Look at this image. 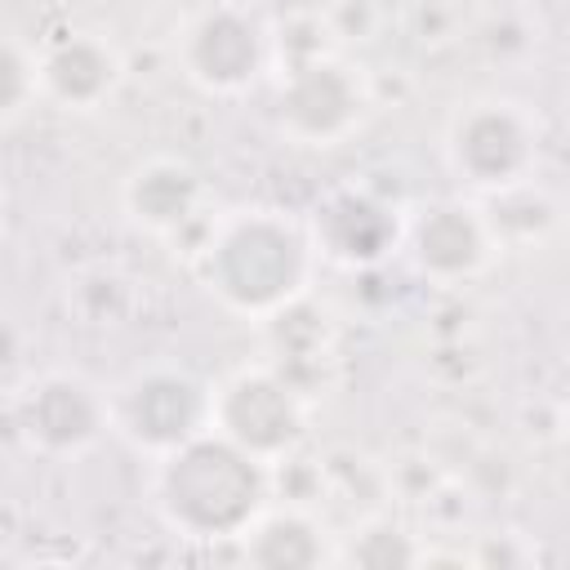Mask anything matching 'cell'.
Returning <instances> with one entry per match:
<instances>
[{"label": "cell", "mask_w": 570, "mask_h": 570, "mask_svg": "<svg viewBox=\"0 0 570 570\" xmlns=\"http://www.w3.org/2000/svg\"><path fill=\"white\" fill-rule=\"evenodd\" d=\"M191 263L218 307L263 325L307 294L316 249L307 227L281 209H232L209 218Z\"/></svg>", "instance_id": "6da1fadb"}, {"label": "cell", "mask_w": 570, "mask_h": 570, "mask_svg": "<svg viewBox=\"0 0 570 570\" xmlns=\"http://www.w3.org/2000/svg\"><path fill=\"white\" fill-rule=\"evenodd\" d=\"M272 468L218 432H196L156 459L151 508L178 539L218 543L240 539L245 525L272 503Z\"/></svg>", "instance_id": "7a4b0ae2"}, {"label": "cell", "mask_w": 570, "mask_h": 570, "mask_svg": "<svg viewBox=\"0 0 570 570\" xmlns=\"http://www.w3.org/2000/svg\"><path fill=\"white\" fill-rule=\"evenodd\" d=\"M539 138H543L539 116L525 102L485 94L454 107V116L445 120L441 151H445V169L472 196H490L499 187L534 178Z\"/></svg>", "instance_id": "3957f363"}, {"label": "cell", "mask_w": 570, "mask_h": 570, "mask_svg": "<svg viewBox=\"0 0 570 570\" xmlns=\"http://www.w3.org/2000/svg\"><path fill=\"white\" fill-rule=\"evenodd\" d=\"M209 432L227 436L258 463L281 468L307 441V401L276 365H240L209 387Z\"/></svg>", "instance_id": "277c9868"}, {"label": "cell", "mask_w": 570, "mask_h": 570, "mask_svg": "<svg viewBox=\"0 0 570 570\" xmlns=\"http://www.w3.org/2000/svg\"><path fill=\"white\" fill-rule=\"evenodd\" d=\"M107 419L129 450L160 459L209 428V383L169 361L138 365L107 392Z\"/></svg>", "instance_id": "5b68a950"}, {"label": "cell", "mask_w": 570, "mask_h": 570, "mask_svg": "<svg viewBox=\"0 0 570 570\" xmlns=\"http://www.w3.org/2000/svg\"><path fill=\"white\" fill-rule=\"evenodd\" d=\"M272 116L294 147H338L370 116V80L338 53L298 58L285 67Z\"/></svg>", "instance_id": "8992f818"}, {"label": "cell", "mask_w": 570, "mask_h": 570, "mask_svg": "<svg viewBox=\"0 0 570 570\" xmlns=\"http://www.w3.org/2000/svg\"><path fill=\"white\" fill-rule=\"evenodd\" d=\"M174 53H178V71L200 94L236 98L263 80L272 58V36L245 4L214 0L187 18Z\"/></svg>", "instance_id": "52a82bcc"}, {"label": "cell", "mask_w": 570, "mask_h": 570, "mask_svg": "<svg viewBox=\"0 0 570 570\" xmlns=\"http://www.w3.org/2000/svg\"><path fill=\"white\" fill-rule=\"evenodd\" d=\"M13 428L31 450L76 459L111 432L107 392L76 370H40L13 396Z\"/></svg>", "instance_id": "ba28073f"}, {"label": "cell", "mask_w": 570, "mask_h": 570, "mask_svg": "<svg viewBox=\"0 0 570 570\" xmlns=\"http://www.w3.org/2000/svg\"><path fill=\"white\" fill-rule=\"evenodd\" d=\"M401 254L410 258L414 276H423L428 285H463L472 276H481L494 263V240L490 227L476 209V200L450 196V200H432L428 209H419L414 218H405L401 232Z\"/></svg>", "instance_id": "9c48e42d"}, {"label": "cell", "mask_w": 570, "mask_h": 570, "mask_svg": "<svg viewBox=\"0 0 570 570\" xmlns=\"http://www.w3.org/2000/svg\"><path fill=\"white\" fill-rule=\"evenodd\" d=\"M303 227L316 258H330L338 267H379L401 249L405 214L379 191L347 183L325 191L316 209L303 218Z\"/></svg>", "instance_id": "30bf717a"}, {"label": "cell", "mask_w": 570, "mask_h": 570, "mask_svg": "<svg viewBox=\"0 0 570 570\" xmlns=\"http://www.w3.org/2000/svg\"><path fill=\"white\" fill-rule=\"evenodd\" d=\"M31 53L40 98L58 102L62 111H98L125 80L120 49L94 27H67Z\"/></svg>", "instance_id": "8fae6325"}, {"label": "cell", "mask_w": 570, "mask_h": 570, "mask_svg": "<svg viewBox=\"0 0 570 570\" xmlns=\"http://www.w3.org/2000/svg\"><path fill=\"white\" fill-rule=\"evenodd\" d=\"M120 205L134 227L178 240L187 227H205L214 214H205V178L183 156H147L129 169L120 187Z\"/></svg>", "instance_id": "7c38bea8"}, {"label": "cell", "mask_w": 570, "mask_h": 570, "mask_svg": "<svg viewBox=\"0 0 570 570\" xmlns=\"http://www.w3.org/2000/svg\"><path fill=\"white\" fill-rule=\"evenodd\" d=\"M236 543H240L245 561L249 566H263V570H303V566L334 561L321 521L303 503H285V508H272L267 503L245 525V534Z\"/></svg>", "instance_id": "4fadbf2b"}, {"label": "cell", "mask_w": 570, "mask_h": 570, "mask_svg": "<svg viewBox=\"0 0 570 570\" xmlns=\"http://www.w3.org/2000/svg\"><path fill=\"white\" fill-rule=\"evenodd\" d=\"M476 209H481V218H485L490 240H494L499 254L503 249H530V245L539 249L557 232V223H561L557 196L543 183H534V178L512 183V187H499L490 196H476Z\"/></svg>", "instance_id": "5bb4252c"}, {"label": "cell", "mask_w": 570, "mask_h": 570, "mask_svg": "<svg viewBox=\"0 0 570 570\" xmlns=\"http://www.w3.org/2000/svg\"><path fill=\"white\" fill-rule=\"evenodd\" d=\"M334 561H356V566L392 570V566H419V561H428V552L414 543V534H405V530H396L387 521H370V525L352 530L347 548H338Z\"/></svg>", "instance_id": "9a60e30c"}, {"label": "cell", "mask_w": 570, "mask_h": 570, "mask_svg": "<svg viewBox=\"0 0 570 570\" xmlns=\"http://www.w3.org/2000/svg\"><path fill=\"white\" fill-rule=\"evenodd\" d=\"M40 98L36 85V53L9 36H0V125H13L27 116V107Z\"/></svg>", "instance_id": "2e32d148"}, {"label": "cell", "mask_w": 570, "mask_h": 570, "mask_svg": "<svg viewBox=\"0 0 570 570\" xmlns=\"http://www.w3.org/2000/svg\"><path fill=\"white\" fill-rule=\"evenodd\" d=\"M0 236H4V214H0Z\"/></svg>", "instance_id": "e0dca14e"}]
</instances>
